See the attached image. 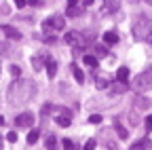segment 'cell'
<instances>
[{
	"instance_id": "7402d4cb",
	"label": "cell",
	"mask_w": 152,
	"mask_h": 150,
	"mask_svg": "<svg viewBox=\"0 0 152 150\" xmlns=\"http://www.w3.org/2000/svg\"><path fill=\"white\" fill-rule=\"evenodd\" d=\"M95 87H97V89L102 91V89H108V87H110V83H108L106 78H97V83H95Z\"/></svg>"
},
{
	"instance_id": "ba28073f",
	"label": "cell",
	"mask_w": 152,
	"mask_h": 150,
	"mask_svg": "<svg viewBox=\"0 0 152 150\" xmlns=\"http://www.w3.org/2000/svg\"><path fill=\"white\" fill-rule=\"evenodd\" d=\"M0 32H4L7 38H13V40L21 38V32H17V28H13V26H0Z\"/></svg>"
},
{
	"instance_id": "5bb4252c",
	"label": "cell",
	"mask_w": 152,
	"mask_h": 150,
	"mask_svg": "<svg viewBox=\"0 0 152 150\" xmlns=\"http://www.w3.org/2000/svg\"><path fill=\"white\" fill-rule=\"evenodd\" d=\"M104 42H106V45H116V42H118V34L114 32V30L106 32V34H104Z\"/></svg>"
},
{
	"instance_id": "4316f807",
	"label": "cell",
	"mask_w": 152,
	"mask_h": 150,
	"mask_svg": "<svg viewBox=\"0 0 152 150\" xmlns=\"http://www.w3.org/2000/svg\"><path fill=\"white\" fill-rule=\"evenodd\" d=\"M32 66H34V70H40V68H42V61H40V57H34V59H32Z\"/></svg>"
},
{
	"instance_id": "d6986e66",
	"label": "cell",
	"mask_w": 152,
	"mask_h": 150,
	"mask_svg": "<svg viewBox=\"0 0 152 150\" xmlns=\"http://www.w3.org/2000/svg\"><path fill=\"white\" fill-rule=\"evenodd\" d=\"M47 74H49V78H53L55 74H57V64H55L53 59H49V61H47Z\"/></svg>"
},
{
	"instance_id": "6da1fadb",
	"label": "cell",
	"mask_w": 152,
	"mask_h": 150,
	"mask_svg": "<svg viewBox=\"0 0 152 150\" xmlns=\"http://www.w3.org/2000/svg\"><path fill=\"white\" fill-rule=\"evenodd\" d=\"M36 93V85L32 80H15L11 87H9V102L13 106L17 104H26L34 97Z\"/></svg>"
},
{
	"instance_id": "8fae6325",
	"label": "cell",
	"mask_w": 152,
	"mask_h": 150,
	"mask_svg": "<svg viewBox=\"0 0 152 150\" xmlns=\"http://www.w3.org/2000/svg\"><path fill=\"white\" fill-rule=\"evenodd\" d=\"M55 123L59 125V127H70V123H72V116H70V112H61L59 116H55Z\"/></svg>"
},
{
	"instance_id": "4fadbf2b",
	"label": "cell",
	"mask_w": 152,
	"mask_h": 150,
	"mask_svg": "<svg viewBox=\"0 0 152 150\" xmlns=\"http://www.w3.org/2000/svg\"><path fill=\"white\" fill-rule=\"evenodd\" d=\"M133 104H135V108H140V110H148L152 102H150L148 97H142V95H140V97H135V100H133Z\"/></svg>"
},
{
	"instance_id": "f1b7e54d",
	"label": "cell",
	"mask_w": 152,
	"mask_h": 150,
	"mask_svg": "<svg viewBox=\"0 0 152 150\" xmlns=\"http://www.w3.org/2000/svg\"><path fill=\"white\" fill-rule=\"evenodd\" d=\"M83 150H95V140H89L87 144H85V148Z\"/></svg>"
},
{
	"instance_id": "9c48e42d",
	"label": "cell",
	"mask_w": 152,
	"mask_h": 150,
	"mask_svg": "<svg viewBox=\"0 0 152 150\" xmlns=\"http://www.w3.org/2000/svg\"><path fill=\"white\" fill-rule=\"evenodd\" d=\"M125 91H129V85H127V83L116 80V83L110 85V93H112V95H118V93H125Z\"/></svg>"
},
{
	"instance_id": "5b68a950",
	"label": "cell",
	"mask_w": 152,
	"mask_h": 150,
	"mask_svg": "<svg viewBox=\"0 0 152 150\" xmlns=\"http://www.w3.org/2000/svg\"><path fill=\"white\" fill-rule=\"evenodd\" d=\"M64 40H66L70 47H74V49H80V47H85V36H83L80 32H76V30H70V32H66Z\"/></svg>"
},
{
	"instance_id": "484cf974",
	"label": "cell",
	"mask_w": 152,
	"mask_h": 150,
	"mask_svg": "<svg viewBox=\"0 0 152 150\" xmlns=\"http://www.w3.org/2000/svg\"><path fill=\"white\" fill-rule=\"evenodd\" d=\"M61 144H64V150H74V142L72 140H64Z\"/></svg>"
},
{
	"instance_id": "8992f818",
	"label": "cell",
	"mask_w": 152,
	"mask_h": 150,
	"mask_svg": "<svg viewBox=\"0 0 152 150\" xmlns=\"http://www.w3.org/2000/svg\"><path fill=\"white\" fill-rule=\"evenodd\" d=\"M34 114H32V112H21V114H19V116H15V125L17 127H32L34 125Z\"/></svg>"
},
{
	"instance_id": "e575fe53",
	"label": "cell",
	"mask_w": 152,
	"mask_h": 150,
	"mask_svg": "<svg viewBox=\"0 0 152 150\" xmlns=\"http://www.w3.org/2000/svg\"><path fill=\"white\" fill-rule=\"evenodd\" d=\"M0 74H2V66H0Z\"/></svg>"
},
{
	"instance_id": "83f0119b",
	"label": "cell",
	"mask_w": 152,
	"mask_h": 150,
	"mask_svg": "<svg viewBox=\"0 0 152 150\" xmlns=\"http://www.w3.org/2000/svg\"><path fill=\"white\" fill-rule=\"evenodd\" d=\"M11 74H13L15 78H19V74H21V68H19V66H13V68H11Z\"/></svg>"
},
{
	"instance_id": "cb8c5ba5",
	"label": "cell",
	"mask_w": 152,
	"mask_h": 150,
	"mask_svg": "<svg viewBox=\"0 0 152 150\" xmlns=\"http://www.w3.org/2000/svg\"><path fill=\"white\" fill-rule=\"evenodd\" d=\"M95 53L104 57V55H108V49H106V47H102V45H97V47H95Z\"/></svg>"
},
{
	"instance_id": "603a6c76",
	"label": "cell",
	"mask_w": 152,
	"mask_h": 150,
	"mask_svg": "<svg viewBox=\"0 0 152 150\" xmlns=\"http://www.w3.org/2000/svg\"><path fill=\"white\" fill-rule=\"evenodd\" d=\"M89 123L99 125V123H102V114H91V116H89Z\"/></svg>"
},
{
	"instance_id": "836d02e7",
	"label": "cell",
	"mask_w": 152,
	"mask_h": 150,
	"mask_svg": "<svg viewBox=\"0 0 152 150\" xmlns=\"http://www.w3.org/2000/svg\"><path fill=\"white\" fill-rule=\"evenodd\" d=\"M0 125H4V116H0Z\"/></svg>"
},
{
	"instance_id": "44dd1931",
	"label": "cell",
	"mask_w": 152,
	"mask_h": 150,
	"mask_svg": "<svg viewBox=\"0 0 152 150\" xmlns=\"http://www.w3.org/2000/svg\"><path fill=\"white\" fill-rule=\"evenodd\" d=\"M55 146H57L55 135H49V138H47V150H55Z\"/></svg>"
},
{
	"instance_id": "ac0fdd59",
	"label": "cell",
	"mask_w": 152,
	"mask_h": 150,
	"mask_svg": "<svg viewBox=\"0 0 152 150\" xmlns=\"http://www.w3.org/2000/svg\"><path fill=\"white\" fill-rule=\"evenodd\" d=\"M85 66H89V68H97L99 61H97V57H95V55H85Z\"/></svg>"
},
{
	"instance_id": "3957f363",
	"label": "cell",
	"mask_w": 152,
	"mask_h": 150,
	"mask_svg": "<svg viewBox=\"0 0 152 150\" xmlns=\"http://www.w3.org/2000/svg\"><path fill=\"white\" fill-rule=\"evenodd\" d=\"M133 89L140 91V93H144V91L152 89V70H146V72L137 74L135 80H133Z\"/></svg>"
},
{
	"instance_id": "9a60e30c",
	"label": "cell",
	"mask_w": 152,
	"mask_h": 150,
	"mask_svg": "<svg viewBox=\"0 0 152 150\" xmlns=\"http://www.w3.org/2000/svg\"><path fill=\"white\" fill-rule=\"evenodd\" d=\"M114 129H116V133H118V138H121V140H127V138H129V133H127V129H125V127H123V125L118 123V119L114 121Z\"/></svg>"
},
{
	"instance_id": "277c9868",
	"label": "cell",
	"mask_w": 152,
	"mask_h": 150,
	"mask_svg": "<svg viewBox=\"0 0 152 150\" xmlns=\"http://www.w3.org/2000/svg\"><path fill=\"white\" fill-rule=\"evenodd\" d=\"M91 4H93L91 0H87V2H80V0H70L68 9H66V15L68 17H78V15H83L85 7H91Z\"/></svg>"
},
{
	"instance_id": "e0dca14e",
	"label": "cell",
	"mask_w": 152,
	"mask_h": 150,
	"mask_svg": "<svg viewBox=\"0 0 152 150\" xmlns=\"http://www.w3.org/2000/svg\"><path fill=\"white\" fill-rule=\"evenodd\" d=\"M72 74H74V78L78 80V83H85V72L76 66V64H72Z\"/></svg>"
},
{
	"instance_id": "d6a6232c",
	"label": "cell",
	"mask_w": 152,
	"mask_h": 150,
	"mask_svg": "<svg viewBox=\"0 0 152 150\" xmlns=\"http://www.w3.org/2000/svg\"><path fill=\"white\" fill-rule=\"evenodd\" d=\"M146 125H148V129H150V131H152V114H150V116H148V119H146Z\"/></svg>"
},
{
	"instance_id": "ffe728a7",
	"label": "cell",
	"mask_w": 152,
	"mask_h": 150,
	"mask_svg": "<svg viewBox=\"0 0 152 150\" xmlns=\"http://www.w3.org/2000/svg\"><path fill=\"white\" fill-rule=\"evenodd\" d=\"M38 138H40V131H38V129H32L30 133H28V144H34V142H38Z\"/></svg>"
},
{
	"instance_id": "4dcf8cb0",
	"label": "cell",
	"mask_w": 152,
	"mask_h": 150,
	"mask_svg": "<svg viewBox=\"0 0 152 150\" xmlns=\"http://www.w3.org/2000/svg\"><path fill=\"white\" fill-rule=\"evenodd\" d=\"M17 9H23V7H28V0H17Z\"/></svg>"
},
{
	"instance_id": "d4e9b609",
	"label": "cell",
	"mask_w": 152,
	"mask_h": 150,
	"mask_svg": "<svg viewBox=\"0 0 152 150\" xmlns=\"http://www.w3.org/2000/svg\"><path fill=\"white\" fill-rule=\"evenodd\" d=\"M129 121H131V125H140V121H142V119H140V116L135 114V112H131V116H129Z\"/></svg>"
},
{
	"instance_id": "f546056e",
	"label": "cell",
	"mask_w": 152,
	"mask_h": 150,
	"mask_svg": "<svg viewBox=\"0 0 152 150\" xmlns=\"http://www.w3.org/2000/svg\"><path fill=\"white\" fill-rule=\"evenodd\" d=\"M9 53V45L7 42H0V55H7Z\"/></svg>"
},
{
	"instance_id": "2e32d148",
	"label": "cell",
	"mask_w": 152,
	"mask_h": 150,
	"mask_svg": "<svg viewBox=\"0 0 152 150\" xmlns=\"http://www.w3.org/2000/svg\"><path fill=\"white\" fill-rule=\"evenodd\" d=\"M116 80H121V83H127L129 80V68H118V72H116Z\"/></svg>"
},
{
	"instance_id": "7c38bea8",
	"label": "cell",
	"mask_w": 152,
	"mask_h": 150,
	"mask_svg": "<svg viewBox=\"0 0 152 150\" xmlns=\"http://www.w3.org/2000/svg\"><path fill=\"white\" fill-rule=\"evenodd\" d=\"M121 9L118 2H104L102 4V15H110V13H116Z\"/></svg>"
},
{
	"instance_id": "52a82bcc",
	"label": "cell",
	"mask_w": 152,
	"mask_h": 150,
	"mask_svg": "<svg viewBox=\"0 0 152 150\" xmlns=\"http://www.w3.org/2000/svg\"><path fill=\"white\" fill-rule=\"evenodd\" d=\"M49 23H51V30L59 32V30L66 28V17H64V15H53L51 19H49Z\"/></svg>"
},
{
	"instance_id": "7a4b0ae2",
	"label": "cell",
	"mask_w": 152,
	"mask_h": 150,
	"mask_svg": "<svg viewBox=\"0 0 152 150\" xmlns=\"http://www.w3.org/2000/svg\"><path fill=\"white\" fill-rule=\"evenodd\" d=\"M131 36H133V40H137V42L148 40L152 36V21H150L148 15H140L135 19V23L131 28Z\"/></svg>"
},
{
	"instance_id": "30bf717a",
	"label": "cell",
	"mask_w": 152,
	"mask_h": 150,
	"mask_svg": "<svg viewBox=\"0 0 152 150\" xmlns=\"http://www.w3.org/2000/svg\"><path fill=\"white\" fill-rule=\"evenodd\" d=\"M129 150H152V142L148 140V138H144V140H140V142H135Z\"/></svg>"
},
{
	"instance_id": "1f68e13d",
	"label": "cell",
	"mask_w": 152,
	"mask_h": 150,
	"mask_svg": "<svg viewBox=\"0 0 152 150\" xmlns=\"http://www.w3.org/2000/svg\"><path fill=\"white\" fill-rule=\"evenodd\" d=\"M7 140H9L11 144H15V142H17V133H9V135H7Z\"/></svg>"
}]
</instances>
